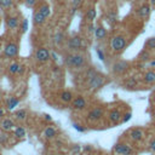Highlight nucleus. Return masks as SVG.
Here are the masks:
<instances>
[{
    "label": "nucleus",
    "instance_id": "f257e3e1",
    "mask_svg": "<svg viewBox=\"0 0 155 155\" xmlns=\"http://www.w3.org/2000/svg\"><path fill=\"white\" fill-rule=\"evenodd\" d=\"M65 64L72 68H81L85 64V58L83 55L79 53H72L65 57Z\"/></svg>",
    "mask_w": 155,
    "mask_h": 155
},
{
    "label": "nucleus",
    "instance_id": "f03ea898",
    "mask_svg": "<svg viewBox=\"0 0 155 155\" xmlns=\"http://www.w3.org/2000/svg\"><path fill=\"white\" fill-rule=\"evenodd\" d=\"M110 45H112V49L114 51H116V52L123 51L125 49V46H126V39L124 37H121V35L114 37L113 40H112V43H110Z\"/></svg>",
    "mask_w": 155,
    "mask_h": 155
},
{
    "label": "nucleus",
    "instance_id": "7ed1b4c3",
    "mask_svg": "<svg viewBox=\"0 0 155 155\" xmlns=\"http://www.w3.org/2000/svg\"><path fill=\"white\" fill-rule=\"evenodd\" d=\"M103 84H104V78L102 75H99L98 73L89 80V86L91 90H98L99 87H102Z\"/></svg>",
    "mask_w": 155,
    "mask_h": 155
},
{
    "label": "nucleus",
    "instance_id": "20e7f679",
    "mask_svg": "<svg viewBox=\"0 0 155 155\" xmlns=\"http://www.w3.org/2000/svg\"><path fill=\"white\" fill-rule=\"evenodd\" d=\"M35 58L39 61V62H46L51 58V52L49 50H46L44 48L38 49L35 52Z\"/></svg>",
    "mask_w": 155,
    "mask_h": 155
},
{
    "label": "nucleus",
    "instance_id": "39448f33",
    "mask_svg": "<svg viewBox=\"0 0 155 155\" xmlns=\"http://www.w3.org/2000/svg\"><path fill=\"white\" fill-rule=\"evenodd\" d=\"M114 152L120 155H132L133 154V150L131 147H129L127 144H120V143L114 147Z\"/></svg>",
    "mask_w": 155,
    "mask_h": 155
},
{
    "label": "nucleus",
    "instance_id": "423d86ee",
    "mask_svg": "<svg viewBox=\"0 0 155 155\" xmlns=\"http://www.w3.org/2000/svg\"><path fill=\"white\" fill-rule=\"evenodd\" d=\"M17 52H18V48H17V45L16 44H8L5 46V49H4V53H5V56L6 57H15L17 55Z\"/></svg>",
    "mask_w": 155,
    "mask_h": 155
},
{
    "label": "nucleus",
    "instance_id": "0eeeda50",
    "mask_svg": "<svg viewBox=\"0 0 155 155\" xmlns=\"http://www.w3.org/2000/svg\"><path fill=\"white\" fill-rule=\"evenodd\" d=\"M68 46L70 50H79L83 48V40L80 37H73L69 43H68Z\"/></svg>",
    "mask_w": 155,
    "mask_h": 155
},
{
    "label": "nucleus",
    "instance_id": "6e6552de",
    "mask_svg": "<svg viewBox=\"0 0 155 155\" xmlns=\"http://www.w3.org/2000/svg\"><path fill=\"white\" fill-rule=\"evenodd\" d=\"M127 68H129V63L125 62V61H120V62H116L115 64L113 65V72L118 73V74H121V73H124Z\"/></svg>",
    "mask_w": 155,
    "mask_h": 155
},
{
    "label": "nucleus",
    "instance_id": "1a4fd4ad",
    "mask_svg": "<svg viewBox=\"0 0 155 155\" xmlns=\"http://www.w3.org/2000/svg\"><path fill=\"white\" fill-rule=\"evenodd\" d=\"M102 115H103L102 108H93V109L89 113V120L90 121H96V120L102 118Z\"/></svg>",
    "mask_w": 155,
    "mask_h": 155
},
{
    "label": "nucleus",
    "instance_id": "9d476101",
    "mask_svg": "<svg viewBox=\"0 0 155 155\" xmlns=\"http://www.w3.org/2000/svg\"><path fill=\"white\" fill-rule=\"evenodd\" d=\"M86 107V101L83 97H76L75 99L73 101V108L74 109H79L81 110Z\"/></svg>",
    "mask_w": 155,
    "mask_h": 155
},
{
    "label": "nucleus",
    "instance_id": "9b49d317",
    "mask_svg": "<svg viewBox=\"0 0 155 155\" xmlns=\"http://www.w3.org/2000/svg\"><path fill=\"white\" fill-rule=\"evenodd\" d=\"M149 13H150V8H149V5H147V4L141 6V8L138 9V15L142 18H147L148 16H149Z\"/></svg>",
    "mask_w": 155,
    "mask_h": 155
},
{
    "label": "nucleus",
    "instance_id": "f8f14e48",
    "mask_svg": "<svg viewBox=\"0 0 155 155\" xmlns=\"http://www.w3.org/2000/svg\"><path fill=\"white\" fill-rule=\"evenodd\" d=\"M130 136H131V138L133 141H141V139H142V137H143V132H142V130H141V129H134V130L131 131Z\"/></svg>",
    "mask_w": 155,
    "mask_h": 155
},
{
    "label": "nucleus",
    "instance_id": "ddd939ff",
    "mask_svg": "<svg viewBox=\"0 0 155 155\" xmlns=\"http://www.w3.org/2000/svg\"><path fill=\"white\" fill-rule=\"evenodd\" d=\"M109 119H110L112 123H114V124L119 123L120 119H121V113L119 110H116V109L115 110H112V113L109 114Z\"/></svg>",
    "mask_w": 155,
    "mask_h": 155
},
{
    "label": "nucleus",
    "instance_id": "4468645a",
    "mask_svg": "<svg viewBox=\"0 0 155 155\" xmlns=\"http://www.w3.org/2000/svg\"><path fill=\"white\" fill-rule=\"evenodd\" d=\"M33 19H34V23H35V24H43V23L45 22L46 18L44 17L43 13L38 10V11L34 13V17H33Z\"/></svg>",
    "mask_w": 155,
    "mask_h": 155
},
{
    "label": "nucleus",
    "instance_id": "2eb2a0df",
    "mask_svg": "<svg viewBox=\"0 0 155 155\" xmlns=\"http://www.w3.org/2000/svg\"><path fill=\"white\" fill-rule=\"evenodd\" d=\"M95 35H96V38H97L98 40L104 39L105 35H107V30L103 28V27H98V28L95 29Z\"/></svg>",
    "mask_w": 155,
    "mask_h": 155
},
{
    "label": "nucleus",
    "instance_id": "dca6fc26",
    "mask_svg": "<svg viewBox=\"0 0 155 155\" xmlns=\"http://www.w3.org/2000/svg\"><path fill=\"white\" fill-rule=\"evenodd\" d=\"M6 23H8V27L10 29H15V28H17V25H18V18L17 17H9L8 21H6Z\"/></svg>",
    "mask_w": 155,
    "mask_h": 155
},
{
    "label": "nucleus",
    "instance_id": "f3484780",
    "mask_svg": "<svg viewBox=\"0 0 155 155\" xmlns=\"http://www.w3.org/2000/svg\"><path fill=\"white\" fill-rule=\"evenodd\" d=\"M1 127L4 131H10L12 127H13V121L10 119H5L3 123H1Z\"/></svg>",
    "mask_w": 155,
    "mask_h": 155
},
{
    "label": "nucleus",
    "instance_id": "a211bd4d",
    "mask_svg": "<svg viewBox=\"0 0 155 155\" xmlns=\"http://www.w3.org/2000/svg\"><path fill=\"white\" fill-rule=\"evenodd\" d=\"M19 103V101L15 97H10V99L8 101V109L9 110H12V109H15V107H17Z\"/></svg>",
    "mask_w": 155,
    "mask_h": 155
},
{
    "label": "nucleus",
    "instance_id": "6ab92c4d",
    "mask_svg": "<svg viewBox=\"0 0 155 155\" xmlns=\"http://www.w3.org/2000/svg\"><path fill=\"white\" fill-rule=\"evenodd\" d=\"M39 11L43 13L45 18H48V17L50 16V6H49L48 4H43V5L39 8Z\"/></svg>",
    "mask_w": 155,
    "mask_h": 155
},
{
    "label": "nucleus",
    "instance_id": "aec40b11",
    "mask_svg": "<svg viewBox=\"0 0 155 155\" xmlns=\"http://www.w3.org/2000/svg\"><path fill=\"white\" fill-rule=\"evenodd\" d=\"M95 18H96V10L92 8V9H90L89 11H87V13H86V19H87V21H90V22H92Z\"/></svg>",
    "mask_w": 155,
    "mask_h": 155
},
{
    "label": "nucleus",
    "instance_id": "412c9836",
    "mask_svg": "<svg viewBox=\"0 0 155 155\" xmlns=\"http://www.w3.org/2000/svg\"><path fill=\"white\" fill-rule=\"evenodd\" d=\"M83 0H73V6H72V11H70V15H74L75 11L81 6Z\"/></svg>",
    "mask_w": 155,
    "mask_h": 155
},
{
    "label": "nucleus",
    "instance_id": "4be33fe9",
    "mask_svg": "<svg viewBox=\"0 0 155 155\" xmlns=\"http://www.w3.org/2000/svg\"><path fill=\"white\" fill-rule=\"evenodd\" d=\"M144 80H145V83H154L155 81V73L154 72H148L147 74H145V78H144Z\"/></svg>",
    "mask_w": 155,
    "mask_h": 155
},
{
    "label": "nucleus",
    "instance_id": "5701e85b",
    "mask_svg": "<svg viewBox=\"0 0 155 155\" xmlns=\"http://www.w3.org/2000/svg\"><path fill=\"white\" fill-rule=\"evenodd\" d=\"M61 99L63 101V102H70L72 101V93L68 92V91H64L61 93Z\"/></svg>",
    "mask_w": 155,
    "mask_h": 155
},
{
    "label": "nucleus",
    "instance_id": "b1692460",
    "mask_svg": "<svg viewBox=\"0 0 155 155\" xmlns=\"http://www.w3.org/2000/svg\"><path fill=\"white\" fill-rule=\"evenodd\" d=\"M9 70H10L11 74H16V73H19V70H21V67H19V64H17V63H12L9 67Z\"/></svg>",
    "mask_w": 155,
    "mask_h": 155
},
{
    "label": "nucleus",
    "instance_id": "393cba45",
    "mask_svg": "<svg viewBox=\"0 0 155 155\" xmlns=\"http://www.w3.org/2000/svg\"><path fill=\"white\" fill-rule=\"evenodd\" d=\"M45 136L48 137V138H52V137H55L56 136V131L53 127H48V129L45 130Z\"/></svg>",
    "mask_w": 155,
    "mask_h": 155
},
{
    "label": "nucleus",
    "instance_id": "a878e982",
    "mask_svg": "<svg viewBox=\"0 0 155 155\" xmlns=\"http://www.w3.org/2000/svg\"><path fill=\"white\" fill-rule=\"evenodd\" d=\"M12 6V0H0V8L8 9Z\"/></svg>",
    "mask_w": 155,
    "mask_h": 155
},
{
    "label": "nucleus",
    "instance_id": "bb28decb",
    "mask_svg": "<svg viewBox=\"0 0 155 155\" xmlns=\"http://www.w3.org/2000/svg\"><path fill=\"white\" fill-rule=\"evenodd\" d=\"M15 136L16 137H24L25 136V130L23 127H17L15 130Z\"/></svg>",
    "mask_w": 155,
    "mask_h": 155
},
{
    "label": "nucleus",
    "instance_id": "cd10ccee",
    "mask_svg": "<svg viewBox=\"0 0 155 155\" xmlns=\"http://www.w3.org/2000/svg\"><path fill=\"white\" fill-rule=\"evenodd\" d=\"M149 58H150V55H149V52H148V51L144 50V51H142L139 53V59L141 61H148Z\"/></svg>",
    "mask_w": 155,
    "mask_h": 155
},
{
    "label": "nucleus",
    "instance_id": "c85d7f7f",
    "mask_svg": "<svg viewBox=\"0 0 155 155\" xmlns=\"http://www.w3.org/2000/svg\"><path fill=\"white\" fill-rule=\"evenodd\" d=\"M63 39H64V35H63V33H57V34L55 35V43L56 44H61L63 41Z\"/></svg>",
    "mask_w": 155,
    "mask_h": 155
},
{
    "label": "nucleus",
    "instance_id": "c756f323",
    "mask_svg": "<svg viewBox=\"0 0 155 155\" xmlns=\"http://www.w3.org/2000/svg\"><path fill=\"white\" fill-rule=\"evenodd\" d=\"M25 116H27V112H25V110H23V109L16 113V118H17V119H19V120L25 119Z\"/></svg>",
    "mask_w": 155,
    "mask_h": 155
},
{
    "label": "nucleus",
    "instance_id": "7c9ffc66",
    "mask_svg": "<svg viewBox=\"0 0 155 155\" xmlns=\"http://www.w3.org/2000/svg\"><path fill=\"white\" fill-rule=\"evenodd\" d=\"M136 85H137V80L134 79V78H131L129 81L126 83V87H129V89H131V87H134Z\"/></svg>",
    "mask_w": 155,
    "mask_h": 155
},
{
    "label": "nucleus",
    "instance_id": "2f4dec72",
    "mask_svg": "<svg viewBox=\"0 0 155 155\" xmlns=\"http://www.w3.org/2000/svg\"><path fill=\"white\" fill-rule=\"evenodd\" d=\"M147 46L149 49H155V38H150L149 40L147 41Z\"/></svg>",
    "mask_w": 155,
    "mask_h": 155
},
{
    "label": "nucleus",
    "instance_id": "473e14b6",
    "mask_svg": "<svg viewBox=\"0 0 155 155\" xmlns=\"http://www.w3.org/2000/svg\"><path fill=\"white\" fill-rule=\"evenodd\" d=\"M37 4V0H25V5L29 6V8H33Z\"/></svg>",
    "mask_w": 155,
    "mask_h": 155
},
{
    "label": "nucleus",
    "instance_id": "72a5a7b5",
    "mask_svg": "<svg viewBox=\"0 0 155 155\" xmlns=\"http://www.w3.org/2000/svg\"><path fill=\"white\" fill-rule=\"evenodd\" d=\"M97 55H98V58L101 61H104V53H103V51L101 49H97Z\"/></svg>",
    "mask_w": 155,
    "mask_h": 155
},
{
    "label": "nucleus",
    "instance_id": "f704fd0d",
    "mask_svg": "<svg viewBox=\"0 0 155 155\" xmlns=\"http://www.w3.org/2000/svg\"><path fill=\"white\" fill-rule=\"evenodd\" d=\"M27 29H28V21L27 19H24L23 21V24H22V32H27Z\"/></svg>",
    "mask_w": 155,
    "mask_h": 155
},
{
    "label": "nucleus",
    "instance_id": "c9c22d12",
    "mask_svg": "<svg viewBox=\"0 0 155 155\" xmlns=\"http://www.w3.org/2000/svg\"><path fill=\"white\" fill-rule=\"evenodd\" d=\"M73 127H74V129H75L76 131H79V132H84V131H85V129L80 127V125H78V124H73Z\"/></svg>",
    "mask_w": 155,
    "mask_h": 155
},
{
    "label": "nucleus",
    "instance_id": "e433bc0d",
    "mask_svg": "<svg viewBox=\"0 0 155 155\" xmlns=\"http://www.w3.org/2000/svg\"><path fill=\"white\" fill-rule=\"evenodd\" d=\"M131 116H132V114L131 113H127V114H125V116H124V119H123V121L124 123H127L130 119H131Z\"/></svg>",
    "mask_w": 155,
    "mask_h": 155
},
{
    "label": "nucleus",
    "instance_id": "4c0bfd02",
    "mask_svg": "<svg viewBox=\"0 0 155 155\" xmlns=\"http://www.w3.org/2000/svg\"><path fill=\"white\" fill-rule=\"evenodd\" d=\"M108 17H109L110 19H109V21L110 22H114V21H115V17H116V15H115V12H110L109 13V15H108Z\"/></svg>",
    "mask_w": 155,
    "mask_h": 155
},
{
    "label": "nucleus",
    "instance_id": "58836bf2",
    "mask_svg": "<svg viewBox=\"0 0 155 155\" xmlns=\"http://www.w3.org/2000/svg\"><path fill=\"white\" fill-rule=\"evenodd\" d=\"M8 137H6V134H1V137H0V143H5Z\"/></svg>",
    "mask_w": 155,
    "mask_h": 155
},
{
    "label": "nucleus",
    "instance_id": "ea45409f",
    "mask_svg": "<svg viewBox=\"0 0 155 155\" xmlns=\"http://www.w3.org/2000/svg\"><path fill=\"white\" fill-rule=\"evenodd\" d=\"M150 149L155 152V139H154V141H152V142H150Z\"/></svg>",
    "mask_w": 155,
    "mask_h": 155
},
{
    "label": "nucleus",
    "instance_id": "a19ab883",
    "mask_svg": "<svg viewBox=\"0 0 155 155\" xmlns=\"http://www.w3.org/2000/svg\"><path fill=\"white\" fill-rule=\"evenodd\" d=\"M4 114H5L4 109H3V108H0V118H3V116H4Z\"/></svg>",
    "mask_w": 155,
    "mask_h": 155
},
{
    "label": "nucleus",
    "instance_id": "79ce46f5",
    "mask_svg": "<svg viewBox=\"0 0 155 155\" xmlns=\"http://www.w3.org/2000/svg\"><path fill=\"white\" fill-rule=\"evenodd\" d=\"M51 57H52L53 59H57V55H56V53H51Z\"/></svg>",
    "mask_w": 155,
    "mask_h": 155
},
{
    "label": "nucleus",
    "instance_id": "37998d69",
    "mask_svg": "<svg viewBox=\"0 0 155 155\" xmlns=\"http://www.w3.org/2000/svg\"><path fill=\"white\" fill-rule=\"evenodd\" d=\"M45 119H46V120H49V121H51V116H50V115H48V114L45 115Z\"/></svg>",
    "mask_w": 155,
    "mask_h": 155
},
{
    "label": "nucleus",
    "instance_id": "c03bdc74",
    "mask_svg": "<svg viewBox=\"0 0 155 155\" xmlns=\"http://www.w3.org/2000/svg\"><path fill=\"white\" fill-rule=\"evenodd\" d=\"M150 67H155V61H153V62H150Z\"/></svg>",
    "mask_w": 155,
    "mask_h": 155
},
{
    "label": "nucleus",
    "instance_id": "a18cd8bd",
    "mask_svg": "<svg viewBox=\"0 0 155 155\" xmlns=\"http://www.w3.org/2000/svg\"><path fill=\"white\" fill-rule=\"evenodd\" d=\"M150 4H152L153 6H155V0H150Z\"/></svg>",
    "mask_w": 155,
    "mask_h": 155
}]
</instances>
